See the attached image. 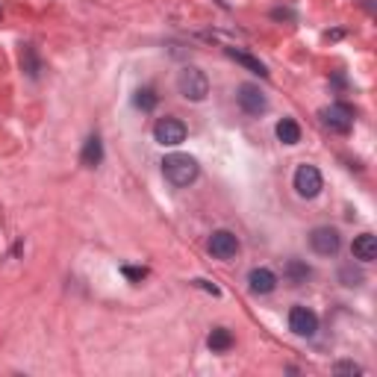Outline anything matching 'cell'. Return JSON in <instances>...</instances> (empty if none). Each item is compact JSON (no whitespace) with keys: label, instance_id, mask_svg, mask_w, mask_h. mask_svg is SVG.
<instances>
[{"label":"cell","instance_id":"obj_1","mask_svg":"<svg viewBox=\"0 0 377 377\" xmlns=\"http://www.w3.org/2000/svg\"><path fill=\"white\" fill-rule=\"evenodd\" d=\"M163 174L166 180L177 189H186L197 180V174H201V166H197V159L189 156V153H168L163 159Z\"/></svg>","mask_w":377,"mask_h":377},{"label":"cell","instance_id":"obj_2","mask_svg":"<svg viewBox=\"0 0 377 377\" xmlns=\"http://www.w3.org/2000/svg\"><path fill=\"white\" fill-rule=\"evenodd\" d=\"M177 88H180V95H183L186 100L201 103V100H207V95H209V80H207V74H204L201 68L186 65V68L180 71V77H177Z\"/></svg>","mask_w":377,"mask_h":377},{"label":"cell","instance_id":"obj_3","mask_svg":"<svg viewBox=\"0 0 377 377\" xmlns=\"http://www.w3.org/2000/svg\"><path fill=\"white\" fill-rule=\"evenodd\" d=\"M153 139L159 141V145H166V148H177V145H183L186 141V124L180 118H159L153 124Z\"/></svg>","mask_w":377,"mask_h":377},{"label":"cell","instance_id":"obj_4","mask_svg":"<svg viewBox=\"0 0 377 377\" xmlns=\"http://www.w3.org/2000/svg\"><path fill=\"white\" fill-rule=\"evenodd\" d=\"M318 118L333 133H348L354 127V110L348 103H330V106H325V110L318 112Z\"/></svg>","mask_w":377,"mask_h":377},{"label":"cell","instance_id":"obj_5","mask_svg":"<svg viewBox=\"0 0 377 377\" xmlns=\"http://www.w3.org/2000/svg\"><path fill=\"white\" fill-rule=\"evenodd\" d=\"M236 100H239V106H242V112H245V115L260 118V115L268 112V98L262 95V88L254 86V83H242V86H239V92H236Z\"/></svg>","mask_w":377,"mask_h":377},{"label":"cell","instance_id":"obj_6","mask_svg":"<svg viewBox=\"0 0 377 377\" xmlns=\"http://www.w3.org/2000/svg\"><path fill=\"white\" fill-rule=\"evenodd\" d=\"M292 183H295V192L310 201V197H315L321 189H325V177H321V171H318L315 166H307V163H303V166H298Z\"/></svg>","mask_w":377,"mask_h":377},{"label":"cell","instance_id":"obj_7","mask_svg":"<svg viewBox=\"0 0 377 377\" xmlns=\"http://www.w3.org/2000/svg\"><path fill=\"white\" fill-rule=\"evenodd\" d=\"M310 245H313L315 254H321V257H336L339 248H342V239H339L336 227H315L310 233Z\"/></svg>","mask_w":377,"mask_h":377},{"label":"cell","instance_id":"obj_8","mask_svg":"<svg viewBox=\"0 0 377 377\" xmlns=\"http://www.w3.org/2000/svg\"><path fill=\"white\" fill-rule=\"evenodd\" d=\"M207 248L215 260H233L239 254V239H236V233H230V230H215Z\"/></svg>","mask_w":377,"mask_h":377},{"label":"cell","instance_id":"obj_9","mask_svg":"<svg viewBox=\"0 0 377 377\" xmlns=\"http://www.w3.org/2000/svg\"><path fill=\"white\" fill-rule=\"evenodd\" d=\"M289 330L295 336H315L318 330V315L307 307H292L289 310Z\"/></svg>","mask_w":377,"mask_h":377},{"label":"cell","instance_id":"obj_10","mask_svg":"<svg viewBox=\"0 0 377 377\" xmlns=\"http://www.w3.org/2000/svg\"><path fill=\"white\" fill-rule=\"evenodd\" d=\"M248 286H250L254 295H268V292H274L277 274L272 272V268H254V272L248 274Z\"/></svg>","mask_w":377,"mask_h":377},{"label":"cell","instance_id":"obj_11","mask_svg":"<svg viewBox=\"0 0 377 377\" xmlns=\"http://www.w3.org/2000/svg\"><path fill=\"white\" fill-rule=\"evenodd\" d=\"M80 163L83 168H98L103 163V141L98 133H92L86 141H83V153H80Z\"/></svg>","mask_w":377,"mask_h":377},{"label":"cell","instance_id":"obj_12","mask_svg":"<svg viewBox=\"0 0 377 377\" xmlns=\"http://www.w3.org/2000/svg\"><path fill=\"white\" fill-rule=\"evenodd\" d=\"M351 254H354V260H360V262L377 260V239L371 236V233H360V236L354 239V245H351Z\"/></svg>","mask_w":377,"mask_h":377},{"label":"cell","instance_id":"obj_13","mask_svg":"<svg viewBox=\"0 0 377 377\" xmlns=\"http://www.w3.org/2000/svg\"><path fill=\"white\" fill-rule=\"evenodd\" d=\"M224 53L230 59H236L242 68H248L250 74H260V77H268V71H265V65L260 62V59H254V57H248V53H242V50H236V47H224Z\"/></svg>","mask_w":377,"mask_h":377},{"label":"cell","instance_id":"obj_14","mask_svg":"<svg viewBox=\"0 0 377 377\" xmlns=\"http://www.w3.org/2000/svg\"><path fill=\"white\" fill-rule=\"evenodd\" d=\"M274 133H277V139L283 141V145H298V141H301V127H298V121H295V118H283V121H277Z\"/></svg>","mask_w":377,"mask_h":377},{"label":"cell","instance_id":"obj_15","mask_svg":"<svg viewBox=\"0 0 377 377\" xmlns=\"http://www.w3.org/2000/svg\"><path fill=\"white\" fill-rule=\"evenodd\" d=\"M283 274H286V280H289V283L301 286V283H307V277H313V268L307 262H301V260H289V262H286V268H283Z\"/></svg>","mask_w":377,"mask_h":377},{"label":"cell","instance_id":"obj_16","mask_svg":"<svg viewBox=\"0 0 377 377\" xmlns=\"http://www.w3.org/2000/svg\"><path fill=\"white\" fill-rule=\"evenodd\" d=\"M207 345H209V351H215V354H224V351L233 348V333H230L227 327H215V330L209 333V339H207Z\"/></svg>","mask_w":377,"mask_h":377},{"label":"cell","instance_id":"obj_17","mask_svg":"<svg viewBox=\"0 0 377 377\" xmlns=\"http://www.w3.org/2000/svg\"><path fill=\"white\" fill-rule=\"evenodd\" d=\"M156 103H159V98H156L153 88H148V86L139 88V92L133 95V106H136V110H141V112H153Z\"/></svg>","mask_w":377,"mask_h":377},{"label":"cell","instance_id":"obj_18","mask_svg":"<svg viewBox=\"0 0 377 377\" xmlns=\"http://www.w3.org/2000/svg\"><path fill=\"white\" fill-rule=\"evenodd\" d=\"M21 65H24V71H27L30 77H39V59H35L33 47H24V53H21Z\"/></svg>","mask_w":377,"mask_h":377},{"label":"cell","instance_id":"obj_19","mask_svg":"<svg viewBox=\"0 0 377 377\" xmlns=\"http://www.w3.org/2000/svg\"><path fill=\"white\" fill-rule=\"evenodd\" d=\"M333 371H336V374H363V366L342 360V363H336V366H333Z\"/></svg>","mask_w":377,"mask_h":377},{"label":"cell","instance_id":"obj_20","mask_svg":"<svg viewBox=\"0 0 377 377\" xmlns=\"http://www.w3.org/2000/svg\"><path fill=\"white\" fill-rule=\"evenodd\" d=\"M339 277L345 280V286H356V283L363 280V274H360V272H354L351 265H348V268H342V272H339Z\"/></svg>","mask_w":377,"mask_h":377},{"label":"cell","instance_id":"obj_21","mask_svg":"<svg viewBox=\"0 0 377 377\" xmlns=\"http://www.w3.org/2000/svg\"><path fill=\"white\" fill-rule=\"evenodd\" d=\"M121 272H124V277H130V280H136V283L148 277V268H133V265H124Z\"/></svg>","mask_w":377,"mask_h":377},{"label":"cell","instance_id":"obj_22","mask_svg":"<svg viewBox=\"0 0 377 377\" xmlns=\"http://www.w3.org/2000/svg\"><path fill=\"white\" fill-rule=\"evenodd\" d=\"M195 286H201L204 292H212V295H219V286H212L209 280H195Z\"/></svg>","mask_w":377,"mask_h":377},{"label":"cell","instance_id":"obj_23","mask_svg":"<svg viewBox=\"0 0 377 377\" xmlns=\"http://www.w3.org/2000/svg\"><path fill=\"white\" fill-rule=\"evenodd\" d=\"M272 18H277V21H283V18H286V21H292L295 15H292L289 9H274V12H272Z\"/></svg>","mask_w":377,"mask_h":377},{"label":"cell","instance_id":"obj_24","mask_svg":"<svg viewBox=\"0 0 377 377\" xmlns=\"http://www.w3.org/2000/svg\"><path fill=\"white\" fill-rule=\"evenodd\" d=\"M0 18H4V9H0Z\"/></svg>","mask_w":377,"mask_h":377}]
</instances>
